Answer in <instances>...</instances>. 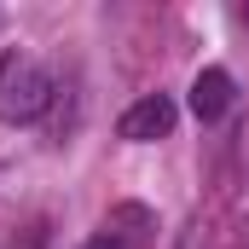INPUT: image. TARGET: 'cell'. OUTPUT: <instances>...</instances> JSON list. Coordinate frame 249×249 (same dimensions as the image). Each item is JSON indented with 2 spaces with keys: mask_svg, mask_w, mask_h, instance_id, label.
<instances>
[{
  "mask_svg": "<svg viewBox=\"0 0 249 249\" xmlns=\"http://www.w3.org/2000/svg\"><path fill=\"white\" fill-rule=\"evenodd\" d=\"M151 232H157V220H151V209H139V203H116V209L105 214V238H116L122 249H145Z\"/></svg>",
  "mask_w": 249,
  "mask_h": 249,
  "instance_id": "obj_4",
  "label": "cell"
},
{
  "mask_svg": "<svg viewBox=\"0 0 249 249\" xmlns=\"http://www.w3.org/2000/svg\"><path fill=\"white\" fill-rule=\"evenodd\" d=\"M53 105V75L41 70L35 53H0V122L23 127Z\"/></svg>",
  "mask_w": 249,
  "mask_h": 249,
  "instance_id": "obj_1",
  "label": "cell"
},
{
  "mask_svg": "<svg viewBox=\"0 0 249 249\" xmlns=\"http://www.w3.org/2000/svg\"><path fill=\"white\" fill-rule=\"evenodd\" d=\"M81 249H122V244H116V238H105V232H99V238H87V244H81Z\"/></svg>",
  "mask_w": 249,
  "mask_h": 249,
  "instance_id": "obj_5",
  "label": "cell"
},
{
  "mask_svg": "<svg viewBox=\"0 0 249 249\" xmlns=\"http://www.w3.org/2000/svg\"><path fill=\"white\" fill-rule=\"evenodd\" d=\"M226 110H232V75L220 64L197 70V81H191V116L197 122H220Z\"/></svg>",
  "mask_w": 249,
  "mask_h": 249,
  "instance_id": "obj_3",
  "label": "cell"
},
{
  "mask_svg": "<svg viewBox=\"0 0 249 249\" xmlns=\"http://www.w3.org/2000/svg\"><path fill=\"white\" fill-rule=\"evenodd\" d=\"M174 122H180L174 99H168V93H145V99H133V105L122 110L116 133H122L127 145H151V139H168V133H174Z\"/></svg>",
  "mask_w": 249,
  "mask_h": 249,
  "instance_id": "obj_2",
  "label": "cell"
}]
</instances>
